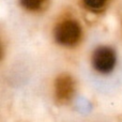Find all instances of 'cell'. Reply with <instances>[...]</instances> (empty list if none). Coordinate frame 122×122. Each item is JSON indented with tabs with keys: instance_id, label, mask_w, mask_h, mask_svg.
<instances>
[{
	"instance_id": "cell-3",
	"label": "cell",
	"mask_w": 122,
	"mask_h": 122,
	"mask_svg": "<svg viewBox=\"0 0 122 122\" xmlns=\"http://www.w3.org/2000/svg\"><path fill=\"white\" fill-rule=\"evenodd\" d=\"M56 95L61 101L69 100L74 92V82L69 75H61L57 78L55 85Z\"/></svg>"
},
{
	"instance_id": "cell-2",
	"label": "cell",
	"mask_w": 122,
	"mask_h": 122,
	"mask_svg": "<svg viewBox=\"0 0 122 122\" xmlns=\"http://www.w3.org/2000/svg\"><path fill=\"white\" fill-rule=\"evenodd\" d=\"M115 62H116V57L110 48L101 47L95 51L93 56V64L97 71L107 73L112 70Z\"/></svg>"
},
{
	"instance_id": "cell-5",
	"label": "cell",
	"mask_w": 122,
	"mask_h": 122,
	"mask_svg": "<svg viewBox=\"0 0 122 122\" xmlns=\"http://www.w3.org/2000/svg\"><path fill=\"white\" fill-rule=\"evenodd\" d=\"M84 1L88 8L92 9V10H97L105 4L106 0H84Z\"/></svg>"
},
{
	"instance_id": "cell-1",
	"label": "cell",
	"mask_w": 122,
	"mask_h": 122,
	"mask_svg": "<svg viewBox=\"0 0 122 122\" xmlns=\"http://www.w3.org/2000/svg\"><path fill=\"white\" fill-rule=\"evenodd\" d=\"M56 38L63 45H73L80 38V27L74 20H65L56 29Z\"/></svg>"
},
{
	"instance_id": "cell-4",
	"label": "cell",
	"mask_w": 122,
	"mask_h": 122,
	"mask_svg": "<svg viewBox=\"0 0 122 122\" xmlns=\"http://www.w3.org/2000/svg\"><path fill=\"white\" fill-rule=\"evenodd\" d=\"M45 0H21V4L28 10H39L40 8H42V5L44 4Z\"/></svg>"
}]
</instances>
